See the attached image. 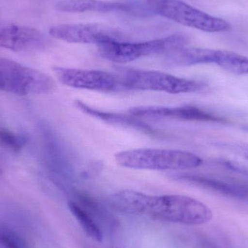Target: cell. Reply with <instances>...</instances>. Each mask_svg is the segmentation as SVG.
Returning a JSON list of instances; mask_svg holds the SVG:
<instances>
[{
  "mask_svg": "<svg viewBox=\"0 0 248 248\" xmlns=\"http://www.w3.org/2000/svg\"><path fill=\"white\" fill-rule=\"evenodd\" d=\"M189 36L182 33L166 37L140 42L116 41L98 46L100 56L116 63H127L144 57L157 54H168L189 43Z\"/></svg>",
  "mask_w": 248,
  "mask_h": 248,
  "instance_id": "5b68a950",
  "label": "cell"
},
{
  "mask_svg": "<svg viewBox=\"0 0 248 248\" xmlns=\"http://www.w3.org/2000/svg\"><path fill=\"white\" fill-rule=\"evenodd\" d=\"M26 143L24 137L10 130L0 128V144L3 147L14 152H19Z\"/></svg>",
  "mask_w": 248,
  "mask_h": 248,
  "instance_id": "e0dca14e",
  "label": "cell"
},
{
  "mask_svg": "<svg viewBox=\"0 0 248 248\" xmlns=\"http://www.w3.org/2000/svg\"><path fill=\"white\" fill-rule=\"evenodd\" d=\"M121 89L163 92L169 94L198 93L206 84L198 80L180 78L161 71L120 68L116 73Z\"/></svg>",
  "mask_w": 248,
  "mask_h": 248,
  "instance_id": "277c9868",
  "label": "cell"
},
{
  "mask_svg": "<svg viewBox=\"0 0 248 248\" xmlns=\"http://www.w3.org/2000/svg\"><path fill=\"white\" fill-rule=\"evenodd\" d=\"M76 107L78 110H81L85 114L93 116L94 118L100 119L103 122L107 123L119 124V125H123V126L128 127V128H134V129L140 131L141 132L144 133L146 134L152 136H160L161 132L155 129L150 125L143 122L141 119H137L134 116L128 114H124L120 113H110V112L103 111V110H98L94 108L91 106L87 105V103L81 101V100H76Z\"/></svg>",
  "mask_w": 248,
  "mask_h": 248,
  "instance_id": "4fadbf2b",
  "label": "cell"
},
{
  "mask_svg": "<svg viewBox=\"0 0 248 248\" xmlns=\"http://www.w3.org/2000/svg\"><path fill=\"white\" fill-rule=\"evenodd\" d=\"M55 77L60 82L71 88L111 93L121 89L116 74L97 70L55 67Z\"/></svg>",
  "mask_w": 248,
  "mask_h": 248,
  "instance_id": "ba28073f",
  "label": "cell"
},
{
  "mask_svg": "<svg viewBox=\"0 0 248 248\" xmlns=\"http://www.w3.org/2000/svg\"><path fill=\"white\" fill-rule=\"evenodd\" d=\"M56 10L68 13L123 12L134 16H144L142 7L137 0L127 2L103 0H62L57 3Z\"/></svg>",
  "mask_w": 248,
  "mask_h": 248,
  "instance_id": "8fae6325",
  "label": "cell"
},
{
  "mask_svg": "<svg viewBox=\"0 0 248 248\" xmlns=\"http://www.w3.org/2000/svg\"><path fill=\"white\" fill-rule=\"evenodd\" d=\"M49 35L68 43L91 44L97 46L116 41H124L120 31L100 23L59 24L49 29Z\"/></svg>",
  "mask_w": 248,
  "mask_h": 248,
  "instance_id": "52a82bcc",
  "label": "cell"
},
{
  "mask_svg": "<svg viewBox=\"0 0 248 248\" xmlns=\"http://www.w3.org/2000/svg\"><path fill=\"white\" fill-rule=\"evenodd\" d=\"M128 113L137 119L148 120H179L208 123L227 124L229 121L222 116L211 113L196 106L162 107L141 106L132 108Z\"/></svg>",
  "mask_w": 248,
  "mask_h": 248,
  "instance_id": "9c48e42d",
  "label": "cell"
},
{
  "mask_svg": "<svg viewBox=\"0 0 248 248\" xmlns=\"http://www.w3.org/2000/svg\"><path fill=\"white\" fill-rule=\"evenodd\" d=\"M243 129H244V131H248V125L245 126L244 128H243Z\"/></svg>",
  "mask_w": 248,
  "mask_h": 248,
  "instance_id": "d6986e66",
  "label": "cell"
},
{
  "mask_svg": "<svg viewBox=\"0 0 248 248\" xmlns=\"http://www.w3.org/2000/svg\"><path fill=\"white\" fill-rule=\"evenodd\" d=\"M110 204L123 214L185 225H202L213 218L209 207L182 195H150L122 190L110 197Z\"/></svg>",
  "mask_w": 248,
  "mask_h": 248,
  "instance_id": "6da1fadb",
  "label": "cell"
},
{
  "mask_svg": "<svg viewBox=\"0 0 248 248\" xmlns=\"http://www.w3.org/2000/svg\"><path fill=\"white\" fill-rule=\"evenodd\" d=\"M147 16H162L175 23L207 33L228 31L227 20L211 16L182 0H139Z\"/></svg>",
  "mask_w": 248,
  "mask_h": 248,
  "instance_id": "3957f363",
  "label": "cell"
},
{
  "mask_svg": "<svg viewBox=\"0 0 248 248\" xmlns=\"http://www.w3.org/2000/svg\"><path fill=\"white\" fill-rule=\"evenodd\" d=\"M68 206L85 234L94 241L99 243L103 241V234L102 230L90 213L81 204L74 201H70Z\"/></svg>",
  "mask_w": 248,
  "mask_h": 248,
  "instance_id": "2e32d148",
  "label": "cell"
},
{
  "mask_svg": "<svg viewBox=\"0 0 248 248\" xmlns=\"http://www.w3.org/2000/svg\"><path fill=\"white\" fill-rule=\"evenodd\" d=\"M115 158L122 167L141 170H186L203 163L194 153L170 149H133L116 153Z\"/></svg>",
  "mask_w": 248,
  "mask_h": 248,
  "instance_id": "7a4b0ae2",
  "label": "cell"
},
{
  "mask_svg": "<svg viewBox=\"0 0 248 248\" xmlns=\"http://www.w3.org/2000/svg\"><path fill=\"white\" fill-rule=\"evenodd\" d=\"M173 178L228 198L248 202V185L246 184L189 173L175 175Z\"/></svg>",
  "mask_w": 248,
  "mask_h": 248,
  "instance_id": "7c38bea8",
  "label": "cell"
},
{
  "mask_svg": "<svg viewBox=\"0 0 248 248\" xmlns=\"http://www.w3.org/2000/svg\"><path fill=\"white\" fill-rule=\"evenodd\" d=\"M56 88L52 77L12 60L0 58V91L15 95L49 94Z\"/></svg>",
  "mask_w": 248,
  "mask_h": 248,
  "instance_id": "8992f818",
  "label": "cell"
},
{
  "mask_svg": "<svg viewBox=\"0 0 248 248\" xmlns=\"http://www.w3.org/2000/svg\"><path fill=\"white\" fill-rule=\"evenodd\" d=\"M223 150L221 162L233 171L248 176V146L242 144H224L219 145Z\"/></svg>",
  "mask_w": 248,
  "mask_h": 248,
  "instance_id": "5bb4252c",
  "label": "cell"
},
{
  "mask_svg": "<svg viewBox=\"0 0 248 248\" xmlns=\"http://www.w3.org/2000/svg\"><path fill=\"white\" fill-rule=\"evenodd\" d=\"M0 244L4 248H28L19 236L5 229H0Z\"/></svg>",
  "mask_w": 248,
  "mask_h": 248,
  "instance_id": "ac0fdd59",
  "label": "cell"
},
{
  "mask_svg": "<svg viewBox=\"0 0 248 248\" xmlns=\"http://www.w3.org/2000/svg\"><path fill=\"white\" fill-rule=\"evenodd\" d=\"M50 39L33 28L0 20V47L16 52H31L50 46Z\"/></svg>",
  "mask_w": 248,
  "mask_h": 248,
  "instance_id": "30bf717a",
  "label": "cell"
},
{
  "mask_svg": "<svg viewBox=\"0 0 248 248\" xmlns=\"http://www.w3.org/2000/svg\"><path fill=\"white\" fill-rule=\"evenodd\" d=\"M212 64L238 75H248V58L231 51L214 49Z\"/></svg>",
  "mask_w": 248,
  "mask_h": 248,
  "instance_id": "9a60e30c",
  "label": "cell"
}]
</instances>
